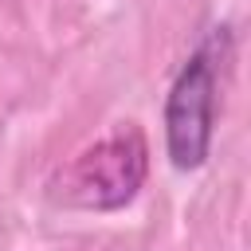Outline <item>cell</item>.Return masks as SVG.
<instances>
[{
  "mask_svg": "<svg viewBox=\"0 0 251 251\" xmlns=\"http://www.w3.org/2000/svg\"><path fill=\"white\" fill-rule=\"evenodd\" d=\"M149 169V149L137 129L114 133L94 149H82L51 176V200L63 208H122L133 200Z\"/></svg>",
  "mask_w": 251,
  "mask_h": 251,
  "instance_id": "cell-1",
  "label": "cell"
},
{
  "mask_svg": "<svg viewBox=\"0 0 251 251\" xmlns=\"http://www.w3.org/2000/svg\"><path fill=\"white\" fill-rule=\"evenodd\" d=\"M212 118H216V63L208 59V51H196L180 67L165 102V145L173 169L192 173L208 161Z\"/></svg>",
  "mask_w": 251,
  "mask_h": 251,
  "instance_id": "cell-2",
  "label": "cell"
}]
</instances>
